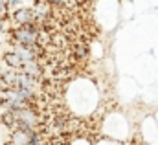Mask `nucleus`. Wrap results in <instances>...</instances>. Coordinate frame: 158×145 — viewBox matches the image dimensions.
Returning a JSON list of instances; mask_svg holds the SVG:
<instances>
[{"label": "nucleus", "instance_id": "f03ea898", "mask_svg": "<svg viewBox=\"0 0 158 145\" xmlns=\"http://www.w3.org/2000/svg\"><path fill=\"white\" fill-rule=\"evenodd\" d=\"M11 37L17 40V44L20 46H28V48H33V44L39 40L40 37V30L37 24H26V26H19L15 30H11Z\"/></svg>", "mask_w": 158, "mask_h": 145}, {"label": "nucleus", "instance_id": "9d476101", "mask_svg": "<svg viewBox=\"0 0 158 145\" xmlns=\"http://www.w3.org/2000/svg\"><path fill=\"white\" fill-rule=\"evenodd\" d=\"M155 118H156V121H158V114H156V116H155Z\"/></svg>", "mask_w": 158, "mask_h": 145}, {"label": "nucleus", "instance_id": "20e7f679", "mask_svg": "<svg viewBox=\"0 0 158 145\" xmlns=\"http://www.w3.org/2000/svg\"><path fill=\"white\" fill-rule=\"evenodd\" d=\"M13 20H15V24L17 26H26V24H31L33 20H35V13H33V9L31 7H22V9H17V11H13Z\"/></svg>", "mask_w": 158, "mask_h": 145}, {"label": "nucleus", "instance_id": "6e6552de", "mask_svg": "<svg viewBox=\"0 0 158 145\" xmlns=\"http://www.w3.org/2000/svg\"><path fill=\"white\" fill-rule=\"evenodd\" d=\"M9 4H11V6H17V4H19V0H9Z\"/></svg>", "mask_w": 158, "mask_h": 145}, {"label": "nucleus", "instance_id": "f257e3e1", "mask_svg": "<svg viewBox=\"0 0 158 145\" xmlns=\"http://www.w3.org/2000/svg\"><path fill=\"white\" fill-rule=\"evenodd\" d=\"M105 134L107 138L110 140H116L125 143L131 136V127H129V121L123 114H112L107 121H105Z\"/></svg>", "mask_w": 158, "mask_h": 145}, {"label": "nucleus", "instance_id": "39448f33", "mask_svg": "<svg viewBox=\"0 0 158 145\" xmlns=\"http://www.w3.org/2000/svg\"><path fill=\"white\" fill-rule=\"evenodd\" d=\"M4 61H6V63H7V66H9V68H13V70H17V68H22V66H24L22 59H20L15 52H7V53L4 55Z\"/></svg>", "mask_w": 158, "mask_h": 145}, {"label": "nucleus", "instance_id": "9b49d317", "mask_svg": "<svg viewBox=\"0 0 158 145\" xmlns=\"http://www.w3.org/2000/svg\"><path fill=\"white\" fill-rule=\"evenodd\" d=\"M46 2H52V0H46Z\"/></svg>", "mask_w": 158, "mask_h": 145}, {"label": "nucleus", "instance_id": "0eeeda50", "mask_svg": "<svg viewBox=\"0 0 158 145\" xmlns=\"http://www.w3.org/2000/svg\"><path fill=\"white\" fill-rule=\"evenodd\" d=\"M2 13H4V2L0 0V15H2Z\"/></svg>", "mask_w": 158, "mask_h": 145}, {"label": "nucleus", "instance_id": "1a4fd4ad", "mask_svg": "<svg viewBox=\"0 0 158 145\" xmlns=\"http://www.w3.org/2000/svg\"><path fill=\"white\" fill-rule=\"evenodd\" d=\"M2 31H4V22L0 20V33H2Z\"/></svg>", "mask_w": 158, "mask_h": 145}, {"label": "nucleus", "instance_id": "423d86ee", "mask_svg": "<svg viewBox=\"0 0 158 145\" xmlns=\"http://www.w3.org/2000/svg\"><path fill=\"white\" fill-rule=\"evenodd\" d=\"M98 145H125V143H121V142H116V140H110V138H103L101 142Z\"/></svg>", "mask_w": 158, "mask_h": 145}, {"label": "nucleus", "instance_id": "7ed1b4c3", "mask_svg": "<svg viewBox=\"0 0 158 145\" xmlns=\"http://www.w3.org/2000/svg\"><path fill=\"white\" fill-rule=\"evenodd\" d=\"M142 145H158V121L155 116H147L140 127Z\"/></svg>", "mask_w": 158, "mask_h": 145}]
</instances>
